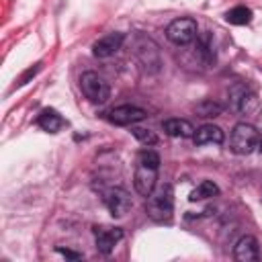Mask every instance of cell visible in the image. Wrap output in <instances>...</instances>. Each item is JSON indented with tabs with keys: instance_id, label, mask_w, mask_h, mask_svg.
Listing matches in <instances>:
<instances>
[{
	"instance_id": "11",
	"label": "cell",
	"mask_w": 262,
	"mask_h": 262,
	"mask_svg": "<svg viewBox=\"0 0 262 262\" xmlns=\"http://www.w3.org/2000/svg\"><path fill=\"white\" fill-rule=\"evenodd\" d=\"M123 41H125V35L123 33H108V35L100 37L92 45V53H94V57H102V59L104 57H111V55H115L121 49Z\"/></svg>"
},
{
	"instance_id": "10",
	"label": "cell",
	"mask_w": 262,
	"mask_h": 262,
	"mask_svg": "<svg viewBox=\"0 0 262 262\" xmlns=\"http://www.w3.org/2000/svg\"><path fill=\"white\" fill-rule=\"evenodd\" d=\"M147 117V113L139 106H133V104H123V106H117L108 113V121L115 123V125H135L139 121H143Z\"/></svg>"
},
{
	"instance_id": "14",
	"label": "cell",
	"mask_w": 262,
	"mask_h": 262,
	"mask_svg": "<svg viewBox=\"0 0 262 262\" xmlns=\"http://www.w3.org/2000/svg\"><path fill=\"white\" fill-rule=\"evenodd\" d=\"M162 129H164L166 135H170V137H182V139L192 137L194 131H196L186 119H168V121L162 123Z\"/></svg>"
},
{
	"instance_id": "12",
	"label": "cell",
	"mask_w": 262,
	"mask_h": 262,
	"mask_svg": "<svg viewBox=\"0 0 262 262\" xmlns=\"http://www.w3.org/2000/svg\"><path fill=\"white\" fill-rule=\"evenodd\" d=\"M233 258L237 262H252L260 258L258 239L254 235H242L233 246Z\"/></svg>"
},
{
	"instance_id": "4",
	"label": "cell",
	"mask_w": 262,
	"mask_h": 262,
	"mask_svg": "<svg viewBox=\"0 0 262 262\" xmlns=\"http://www.w3.org/2000/svg\"><path fill=\"white\" fill-rule=\"evenodd\" d=\"M260 133L250 123H237L231 131V151L237 156H250L258 147Z\"/></svg>"
},
{
	"instance_id": "6",
	"label": "cell",
	"mask_w": 262,
	"mask_h": 262,
	"mask_svg": "<svg viewBox=\"0 0 262 262\" xmlns=\"http://www.w3.org/2000/svg\"><path fill=\"white\" fill-rule=\"evenodd\" d=\"M196 35H199V27H196V23L192 18H176L166 29L168 41L174 43V45H178V47L192 43L196 39Z\"/></svg>"
},
{
	"instance_id": "13",
	"label": "cell",
	"mask_w": 262,
	"mask_h": 262,
	"mask_svg": "<svg viewBox=\"0 0 262 262\" xmlns=\"http://www.w3.org/2000/svg\"><path fill=\"white\" fill-rule=\"evenodd\" d=\"M223 139H225V135H223V129L221 127H217V125H213V123H207V125H201L196 131H194V135H192V141L196 143V145H207V143H223Z\"/></svg>"
},
{
	"instance_id": "18",
	"label": "cell",
	"mask_w": 262,
	"mask_h": 262,
	"mask_svg": "<svg viewBox=\"0 0 262 262\" xmlns=\"http://www.w3.org/2000/svg\"><path fill=\"white\" fill-rule=\"evenodd\" d=\"M225 20L229 25H248L252 20V10L246 6H235L225 14Z\"/></svg>"
},
{
	"instance_id": "9",
	"label": "cell",
	"mask_w": 262,
	"mask_h": 262,
	"mask_svg": "<svg viewBox=\"0 0 262 262\" xmlns=\"http://www.w3.org/2000/svg\"><path fill=\"white\" fill-rule=\"evenodd\" d=\"M121 239H123V229L119 227H108V225L94 227V244L100 254H111Z\"/></svg>"
},
{
	"instance_id": "8",
	"label": "cell",
	"mask_w": 262,
	"mask_h": 262,
	"mask_svg": "<svg viewBox=\"0 0 262 262\" xmlns=\"http://www.w3.org/2000/svg\"><path fill=\"white\" fill-rule=\"evenodd\" d=\"M256 94L242 82L233 84L229 88V106L235 111V113H250L256 108Z\"/></svg>"
},
{
	"instance_id": "20",
	"label": "cell",
	"mask_w": 262,
	"mask_h": 262,
	"mask_svg": "<svg viewBox=\"0 0 262 262\" xmlns=\"http://www.w3.org/2000/svg\"><path fill=\"white\" fill-rule=\"evenodd\" d=\"M199 49H201V55L205 57L207 63L215 61V51H213V43H211V35L209 33H203L199 37Z\"/></svg>"
},
{
	"instance_id": "7",
	"label": "cell",
	"mask_w": 262,
	"mask_h": 262,
	"mask_svg": "<svg viewBox=\"0 0 262 262\" xmlns=\"http://www.w3.org/2000/svg\"><path fill=\"white\" fill-rule=\"evenodd\" d=\"M102 199H104V205L113 217H125L131 209V194L121 186H113V188L104 190Z\"/></svg>"
},
{
	"instance_id": "22",
	"label": "cell",
	"mask_w": 262,
	"mask_h": 262,
	"mask_svg": "<svg viewBox=\"0 0 262 262\" xmlns=\"http://www.w3.org/2000/svg\"><path fill=\"white\" fill-rule=\"evenodd\" d=\"M258 149L262 151V133H260V139H258Z\"/></svg>"
},
{
	"instance_id": "16",
	"label": "cell",
	"mask_w": 262,
	"mask_h": 262,
	"mask_svg": "<svg viewBox=\"0 0 262 262\" xmlns=\"http://www.w3.org/2000/svg\"><path fill=\"white\" fill-rule=\"evenodd\" d=\"M219 194V186L211 180H203L192 192H190V201H203V199H211Z\"/></svg>"
},
{
	"instance_id": "19",
	"label": "cell",
	"mask_w": 262,
	"mask_h": 262,
	"mask_svg": "<svg viewBox=\"0 0 262 262\" xmlns=\"http://www.w3.org/2000/svg\"><path fill=\"white\" fill-rule=\"evenodd\" d=\"M131 133H133V135H135V139H137L139 143H143V145H154V143H158V135H156L151 129L131 125Z\"/></svg>"
},
{
	"instance_id": "15",
	"label": "cell",
	"mask_w": 262,
	"mask_h": 262,
	"mask_svg": "<svg viewBox=\"0 0 262 262\" xmlns=\"http://www.w3.org/2000/svg\"><path fill=\"white\" fill-rule=\"evenodd\" d=\"M37 125H39L43 131H47V133H57V131L66 125V121L61 119V115H59L57 111H53V108H45V111L39 113V117H37Z\"/></svg>"
},
{
	"instance_id": "3",
	"label": "cell",
	"mask_w": 262,
	"mask_h": 262,
	"mask_svg": "<svg viewBox=\"0 0 262 262\" xmlns=\"http://www.w3.org/2000/svg\"><path fill=\"white\" fill-rule=\"evenodd\" d=\"M145 211L154 221H170L172 211H174V196H172V186L164 184L160 190H154L147 196Z\"/></svg>"
},
{
	"instance_id": "2",
	"label": "cell",
	"mask_w": 262,
	"mask_h": 262,
	"mask_svg": "<svg viewBox=\"0 0 262 262\" xmlns=\"http://www.w3.org/2000/svg\"><path fill=\"white\" fill-rule=\"evenodd\" d=\"M133 55L139 59V63L143 66L145 72L158 74L162 70L160 47L156 45L154 39H149L145 35H135V39H133Z\"/></svg>"
},
{
	"instance_id": "21",
	"label": "cell",
	"mask_w": 262,
	"mask_h": 262,
	"mask_svg": "<svg viewBox=\"0 0 262 262\" xmlns=\"http://www.w3.org/2000/svg\"><path fill=\"white\" fill-rule=\"evenodd\" d=\"M57 252H59V254H63L66 258H74V260H78V258H80V254H76V252H72V250H63V248H57Z\"/></svg>"
},
{
	"instance_id": "17",
	"label": "cell",
	"mask_w": 262,
	"mask_h": 262,
	"mask_svg": "<svg viewBox=\"0 0 262 262\" xmlns=\"http://www.w3.org/2000/svg\"><path fill=\"white\" fill-rule=\"evenodd\" d=\"M196 115L199 117H219L223 113V104H219L217 100H211V98H205L201 100L196 106H194Z\"/></svg>"
},
{
	"instance_id": "1",
	"label": "cell",
	"mask_w": 262,
	"mask_h": 262,
	"mask_svg": "<svg viewBox=\"0 0 262 262\" xmlns=\"http://www.w3.org/2000/svg\"><path fill=\"white\" fill-rule=\"evenodd\" d=\"M158 170H160V156L154 149H143L137 156L133 186L141 196H149L158 184Z\"/></svg>"
},
{
	"instance_id": "5",
	"label": "cell",
	"mask_w": 262,
	"mask_h": 262,
	"mask_svg": "<svg viewBox=\"0 0 262 262\" xmlns=\"http://www.w3.org/2000/svg\"><path fill=\"white\" fill-rule=\"evenodd\" d=\"M80 88H82V94L94 104H102L111 96L108 82L102 76H98L96 72H84L80 76Z\"/></svg>"
}]
</instances>
